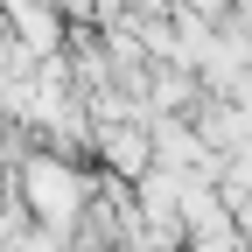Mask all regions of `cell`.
Here are the masks:
<instances>
[{"mask_svg":"<svg viewBox=\"0 0 252 252\" xmlns=\"http://www.w3.org/2000/svg\"><path fill=\"white\" fill-rule=\"evenodd\" d=\"M28 189H35V210H49V217H70L84 182H77L70 168H56V161H35V168H28Z\"/></svg>","mask_w":252,"mask_h":252,"instance_id":"6da1fadb","label":"cell"}]
</instances>
